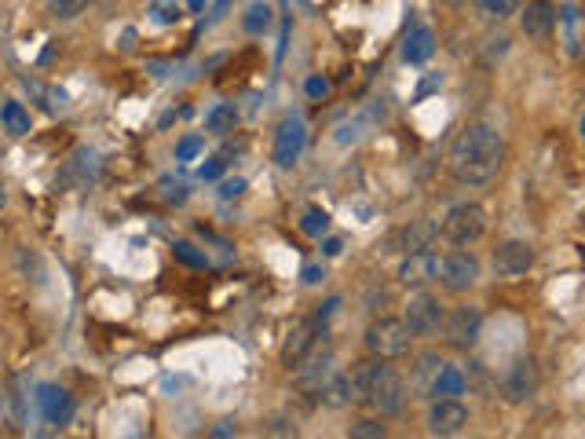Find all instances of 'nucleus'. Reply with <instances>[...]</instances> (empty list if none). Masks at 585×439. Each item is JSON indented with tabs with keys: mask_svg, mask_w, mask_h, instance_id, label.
Masks as SVG:
<instances>
[{
	"mask_svg": "<svg viewBox=\"0 0 585 439\" xmlns=\"http://www.w3.org/2000/svg\"><path fill=\"white\" fill-rule=\"evenodd\" d=\"M505 165V140L490 125H465L454 136L447 154V169L461 187H483Z\"/></svg>",
	"mask_w": 585,
	"mask_h": 439,
	"instance_id": "1",
	"label": "nucleus"
},
{
	"mask_svg": "<svg viewBox=\"0 0 585 439\" xmlns=\"http://www.w3.org/2000/svg\"><path fill=\"white\" fill-rule=\"evenodd\" d=\"M351 381V403H359V407H370L377 410L381 418H395L406 403V385L403 377L395 374L388 359H366L359 363L355 370L348 374Z\"/></svg>",
	"mask_w": 585,
	"mask_h": 439,
	"instance_id": "2",
	"label": "nucleus"
},
{
	"mask_svg": "<svg viewBox=\"0 0 585 439\" xmlns=\"http://www.w3.org/2000/svg\"><path fill=\"white\" fill-rule=\"evenodd\" d=\"M443 238H447L450 246H472L479 238L487 235V209L479 202H458L443 216Z\"/></svg>",
	"mask_w": 585,
	"mask_h": 439,
	"instance_id": "3",
	"label": "nucleus"
},
{
	"mask_svg": "<svg viewBox=\"0 0 585 439\" xmlns=\"http://www.w3.org/2000/svg\"><path fill=\"white\" fill-rule=\"evenodd\" d=\"M414 348V333L406 330L403 319H377L366 330V352L377 355V359H403Z\"/></svg>",
	"mask_w": 585,
	"mask_h": 439,
	"instance_id": "4",
	"label": "nucleus"
},
{
	"mask_svg": "<svg viewBox=\"0 0 585 439\" xmlns=\"http://www.w3.org/2000/svg\"><path fill=\"white\" fill-rule=\"evenodd\" d=\"M436 279L443 282V290L447 293H465L472 290L479 282V260L465 249H454L447 257H439V268H436Z\"/></svg>",
	"mask_w": 585,
	"mask_h": 439,
	"instance_id": "5",
	"label": "nucleus"
},
{
	"mask_svg": "<svg viewBox=\"0 0 585 439\" xmlns=\"http://www.w3.org/2000/svg\"><path fill=\"white\" fill-rule=\"evenodd\" d=\"M443 337H447L450 348H458V352H468V348H476L479 341V330H483V315L479 308H454L450 315H443Z\"/></svg>",
	"mask_w": 585,
	"mask_h": 439,
	"instance_id": "6",
	"label": "nucleus"
},
{
	"mask_svg": "<svg viewBox=\"0 0 585 439\" xmlns=\"http://www.w3.org/2000/svg\"><path fill=\"white\" fill-rule=\"evenodd\" d=\"M304 147H308V129H304V121L300 118H282V125H278L275 132V165L278 169H293L300 161V154H304Z\"/></svg>",
	"mask_w": 585,
	"mask_h": 439,
	"instance_id": "7",
	"label": "nucleus"
},
{
	"mask_svg": "<svg viewBox=\"0 0 585 439\" xmlns=\"http://www.w3.org/2000/svg\"><path fill=\"white\" fill-rule=\"evenodd\" d=\"M403 322L414 337H432V333L439 330V322H443V304H439L432 293H417V297H410V304H406Z\"/></svg>",
	"mask_w": 585,
	"mask_h": 439,
	"instance_id": "8",
	"label": "nucleus"
},
{
	"mask_svg": "<svg viewBox=\"0 0 585 439\" xmlns=\"http://www.w3.org/2000/svg\"><path fill=\"white\" fill-rule=\"evenodd\" d=\"M538 385H542L538 363H534V359H516V363L509 366L505 381H501V396L509 399V403H527V399H534Z\"/></svg>",
	"mask_w": 585,
	"mask_h": 439,
	"instance_id": "9",
	"label": "nucleus"
},
{
	"mask_svg": "<svg viewBox=\"0 0 585 439\" xmlns=\"http://www.w3.org/2000/svg\"><path fill=\"white\" fill-rule=\"evenodd\" d=\"M439 257L432 249H417V253H403V264H399V282L406 290H425L428 282H436Z\"/></svg>",
	"mask_w": 585,
	"mask_h": 439,
	"instance_id": "10",
	"label": "nucleus"
},
{
	"mask_svg": "<svg viewBox=\"0 0 585 439\" xmlns=\"http://www.w3.org/2000/svg\"><path fill=\"white\" fill-rule=\"evenodd\" d=\"M468 425V410L461 399H432L428 410V432L432 436H458Z\"/></svg>",
	"mask_w": 585,
	"mask_h": 439,
	"instance_id": "11",
	"label": "nucleus"
},
{
	"mask_svg": "<svg viewBox=\"0 0 585 439\" xmlns=\"http://www.w3.org/2000/svg\"><path fill=\"white\" fill-rule=\"evenodd\" d=\"M37 410H41L44 425H52V429H63V425H70V418H74V399H70V392H63V388L55 385H41L37 388Z\"/></svg>",
	"mask_w": 585,
	"mask_h": 439,
	"instance_id": "12",
	"label": "nucleus"
},
{
	"mask_svg": "<svg viewBox=\"0 0 585 439\" xmlns=\"http://www.w3.org/2000/svg\"><path fill=\"white\" fill-rule=\"evenodd\" d=\"M322 326L315 319H300L293 330L286 333V344H282V363L293 370L297 363H304L311 355V348H315V341H319Z\"/></svg>",
	"mask_w": 585,
	"mask_h": 439,
	"instance_id": "13",
	"label": "nucleus"
},
{
	"mask_svg": "<svg viewBox=\"0 0 585 439\" xmlns=\"http://www.w3.org/2000/svg\"><path fill=\"white\" fill-rule=\"evenodd\" d=\"M494 268L505 279H520V275H527L534 268V249L527 242H501L494 249Z\"/></svg>",
	"mask_w": 585,
	"mask_h": 439,
	"instance_id": "14",
	"label": "nucleus"
},
{
	"mask_svg": "<svg viewBox=\"0 0 585 439\" xmlns=\"http://www.w3.org/2000/svg\"><path fill=\"white\" fill-rule=\"evenodd\" d=\"M556 19H560V11H556L553 0H531L527 8H523L520 15V26L527 37H534V41H545L549 33L556 30Z\"/></svg>",
	"mask_w": 585,
	"mask_h": 439,
	"instance_id": "15",
	"label": "nucleus"
},
{
	"mask_svg": "<svg viewBox=\"0 0 585 439\" xmlns=\"http://www.w3.org/2000/svg\"><path fill=\"white\" fill-rule=\"evenodd\" d=\"M0 418L11 432H22L30 421V396L22 392V381H8L4 396H0Z\"/></svg>",
	"mask_w": 585,
	"mask_h": 439,
	"instance_id": "16",
	"label": "nucleus"
},
{
	"mask_svg": "<svg viewBox=\"0 0 585 439\" xmlns=\"http://www.w3.org/2000/svg\"><path fill=\"white\" fill-rule=\"evenodd\" d=\"M436 238H439V227L432 224V220H410V224L395 235V242H399L403 253H417V249H432Z\"/></svg>",
	"mask_w": 585,
	"mask_h": 439,
	"instance_id": "17",
	"label": "nucleus"
},
{
	"mask_svg": "<svg viewBox=\"0 0 585 439\" xmlns=\"http://www.w3.org/2000/svg\"><path fill=\"white\" fill-rule=\"evenodd\" d=\"M432 52H436V33L428 30V26H417V30L406 33L403 41V59L410 66L425 63V59H432Z\"/></svg>",
	"mask_w": 585,
	"mask_h": 439,
	"instance_id": "18",
	"label": "nucleus"
},
{
	"mask_svg": "<svg viewBox=\"0 0 585 439\" xmlns=\"http://www.w3.org/2000/svg\"><path fill=\"white\" fill-rule=\"evenodd\" d=\"M465 396V374H461L458 366H439L436 381L428 388V399H458Z\"/></svg>",
	"mask_w": 585,
	"mask_h": 439,
	"instance_id": "19",
	"label": "nucleus"
},
{
	"mask_svg": "<svg viewBox=\"0 0 585 439\" xmlns=\"http://www.w3.org/2000/svg\"><path fill=\"white\" fill-rule=\"evenodd\" d=\"M337 374L333 370V355H322V359H311L308 366H300L297 363V381H300V388H308V392H319L330 377Z\"/></svg>",
	"mask_w": 585,
	"mask_h": 439,
	"instance_id": "20",
	"label": "nucleus"
},
{
	"mask_svg": "<svg viewBox=\"0 0 585 439\" xmlns=\"http://www.w3.org/2000/svg\"><path fill=\"white\" fill-rule=\"evenodd\" d=\"M439 366H443V359H439L436 352H425L421 359H417V366H414V381H410V388H414V392H417L421 399H428V388H432V381H436Z\"/></svg>",
	"mask_w": 585,
	"mask_h": 439,
	"instance_id": "21",
	"label": "nucleus"
},
{
	"mask_svg": "<svg viewBox=\"0 0 585 439\" xmlns=\"http://www.w3.org/2000/svg\"><path fill=\"white\" fill-rule=\"evenodd\" d=\"M319 399L330 410L348 407V403H351V381H348V374H333L330 381H326V385L319 388Z\"/></svg>",
	"mask_w": 585,
	"mask_h": 439,
	"instance_id": "22",
	"label": "nucleus"
},
{
	"mask_svg": "<svg viewBox=\"0 0 585 439\" xmlns=\"http://www.w3.org/2000/svg\"><path fill=\"white\" fill-rule=\"evenodd\" d=\"M0 125H4V132H11V136H26V132H30V110L22 107V103H15V99H8V103L0 107Z\"/></svg>",
	"mask_w": 585,
	"mask_h": 439,
	"instance_id": "23",
	"label": "nucleus"
},
{
	"mask_svg": "<svg viewBox=\"0 0 585 439\" xmlns=\"http://www.w3.org/2000/svg\"><path fill=\"white\" fill-rule=\"evenodd\" d=\"M556 22H564V37H567V55L571 59H578L582 55V33H578V8L575 4H567V8H560V19Z\"/></svg>",
	"mask_w": 585,
	"mask_h": 439,
	"instance_id": "24",
	"label": "nucleus"
},
{
	"mask_svg": "<svg viewBox=\"0 0 585 439\" xmlns=\"http://www.w3.org/2000/svg\"><path fill=\"white\" fill-rule=\"evenodd\" d=\"M234 125H238V110H234L231 103H220V107L209 110V118H205V129L216 132V136L234 132Z\"/></svg>",
	"mask_w": 585,
	"mask_h": 439,
	"instance_id": "25",
	"label": "nucleus"
},
{
	"mask_svg": "<svg viewBox=\"0 0 585 439\" xmlns=\"http://www.w3.org/2000/svg\"><path fill=\"white\" fill-rule=\"evenodd\" d=\"M245 30L249 33H264L267 26H271V8H267L264 0H256V4H249V8H245Z\"/></svg>",
	"mask_w": 585,
	"mask_h": 439,
	"instance_id": "26",
	"label": "nucleus"
},
{
	"mask_svg": "<svg viewBox=\"0 0 585 439\" xmlns=\"http://www.w3.org/2000/svg\"><path fill=\"white\" fill-rule=\"evenodd\" d=\"M476 8L483 19L490 22H501V19H509L512 11H516V0H476Z\"/></svg>",
	"mask_w": 585,
	"mask_h": 439,
	"instance_id": "27",
	"label": "nucleus"
},
{
	"mask_svg": "<svg viewBox=\"0 0 585 439\" xmlns=\"http://www.w3.org/2000/svg\"><path fill=\"white\" fill-rule=\"evenodd\" d=\"M300 231L308 238H322L330 231V213H322V209H308L304 220H300Z\"/></svg>",
	"mask_w": 585,
	"mask_h": 439,
	"instance_id": "28",
	"label": "nucleus"
},
{
	"mask_svg": "<svg viewBox=\"0 0 585 439\" xmlns=\"http://www.w3.org/2000/svg\"><path fill=\"white\" fill-rule=\"evenodd\" d=\"M88 4H92V0H52V15L59 22H74L85 15Z\"/></svg>",
	"mask_w": 585,
	"mask_h": 439,
	"instance_id": "29",
	"label": "nucleus"
},
{
	"mask_svg": "<svg viewBox=\"0 0 585 439\" xmlns=\"http://www.w3.org/2000/svg\"><path fill=\"white\" fill-rule=\"evenodd\" d=\"M348 436H355V439H384V436H388V429H384L381 421L362 418V421H355V425H351Z\"/></svg>",
	"mask_w": 585,
	"mask_h": 439,
	"instance_id": "30",
	"label": "nucleus"
},
{
	"mask_svg": "<svg viewBox=\"0 0 585 439\" xmlns=\"http://www.w3.org/2000/svg\"><path fill=\"white\" fill-rule=\"evenodd\" d=\"M180 19V4L176 0H154V22L169 26V22Z\"/></svg>",
	"mask_w": 585,
	"mask_h": 439,
	"instance_id": "31",
	"label": "nucleus"
},
{
	"mask_svg": "<svg viewBox=\"0 0 585 439\" xmlns=\"http://www.w3.org/2000/svg\"><path fill=\"white\" fill-rule=\"evenodd\" d=\"M202 136H187V140H180L176 143V161H191V158H198L202 154Z\"/></svg>",
	"mask_w": 585,
	"mask_h": 439,
	"instance_id": "32",
	"label": "nucleus"
},
{
	"mask_svg": "<svg viewBox=\"0 0 585 439\" xmlns=\"http://www.w3.org/2000/svg\"><path fill=\"white\" fill-rule=\"evenodd\" d=\"M176 260L191 264V268H205V257H202V253H194L191 242H176Z\"/></svg>",
	"mask_w": 585,
	"mask_h": 439,
	"instance_id": "33",
	"label": "nucleus"
},
{
	"mask_svg": "<svg viewBox=\"0 0 585 439\" xmlns=\"http://www.w3.org/2000/svg\"><path fill=\"white\" fill-rule=\"evenodd\" d=\"M242 194H245V180H242V176H234V180L220 183V198H224V202H234V198H242Z\"/></svg>",
	"mask_w": 585,
	"mask_h": 439,
	"instance_id": "34",
	"label": "nucleus"
},
{
	"mask_svg": "<svg viewBox=\"0 0 585 439\" xmlns=\"http://www.w3.org/2000/svg\"><path fill=\"white\" fill-rule=\"evenodd\" d=\"M304 88H308V96H311V99H322L326 92H330V81H326V77H311V81H308Z\"/></svg>",
	"mask_w": 585,
	"mask_h": 439,
	"instance_id": "35",
	"label": "nucleus"
},
{
	"mask_svg": "<svg viewBox=\"0 0 585 439\" xmlns=\"http://www.w3.org/2000/svg\"><path fill=\"white\" fill-rule=\"evenodd\" d=\"M220 172H224L220 161H205L202 169H198V176H202V180H220Z\"/></svg>",
	"mask_w": 585,
	"mask_h": 439,
	"instance_id": "36",
	"label": "nucleus"
},
{
	"mask_svg": "<svg viewBox=\"0 0 585 439\" xmlns=\"http://www.w3.org/2000/svg\"><path fill=\"white\" fill-rule=\"evenodd\" d=\"M209 436H213V439L238 436V425H231V421H220V425H216V429H209Z\"/></svg>",
	"mask_w": 585,
	"mask_h": 439,
	"instance_id": "37",
	"label": "nucleus"
},
{
	"mask_svg": "<svg viewBox=\"0 0 585 439\" xmlns=\"http://www.w3.org/2000/svg\"><path fill=\"white\" fill-rule=\"evenodd\" d=\"M341 238H326V242H322V253H326V257H337V253H341Z\"/></svg>",
	"mask_w": 585,
	"mask_h": 439,
	"instance_id": "38",
	"label": "nucleus"
},
{
	"mask_svg": "<svg viewBox=\"0 0 585 439\" xmlns=\"http://www.w3.org/2000/svg\"><path fill=\"white\" fill-rule=\"evenodd\" d=\"M304 282H308V286H315V282H322V268H315V264H308V268H304Z\"/></svg>",
	"mask_w": 585,
	"mask_h": 439,
	"instance_id": "39",
	"label": "nucleus"
},
{
	"mask_svg": "<svg viewBox=\"0 0 585 439\" xmlns=\"http://www.w3.org/2000/svg\"><path fill=\"white\" fill-rule=\"evenodd\" d=\"M8 205V187H4V180H0V209Z\"/></svg>",
	"mask_w": 585,
	"mask_h": 439,
	"instance_id": "40",
	"label": "nucleus"
},
{
	"mask_svg": "<svg viewBox=\"0 0 585 439\" xmlns=\"http://www.w3.org/2000/svg\"><path fill=\"white\" fill-rule=\"evenodd\" d=\"M187 8H191V11H205V0H187Z\"/></svg>",
	"mask_w": 585,
	"mask_h": 439,
	"instance_id": "41",
	"label": "nucleus"
},
{
	"mask_svg": "<svg viewBox=\"0 0 585 439\" xmlns=\"http://www.w3.org/2000/svg\"><path fill=\"white\" fill-rule=\"evenodd\" d=\"M447 4H461V0H447Z\"/></svg>",
	"mask_w": 585,
	"mask_h": 439,
	"instance_id": "42",
	"label": "nucleus"
}]
</instances>
